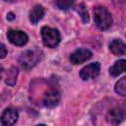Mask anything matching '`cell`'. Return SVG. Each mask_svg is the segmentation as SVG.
<instances>
[{"mask_svg": "<svg viewBox=\"0 0 126 126\" xmlns=\"http://www.w3.org/2000/svg\"><path fill=\"white\" fill-rule=\"evenodd\" d=\"M94 20L96 27L101 31L108 30L112 25L111 14L102 6H97L94 9Z\"/></svg>", "mask_w": 126, "mask_h": 126, "instance_id": "6da1fadb", "label": "cell"}, {"mask_svg": "<svg viewBox=\"0 0 126 126\" xmlns=\"http://www.w3.org/2000/svg\"><path fill=\"white\" fill-rule=\"evenodd\" d=\"M40 54L41 52L38 49L26 50L21 54L19 58V63L24 69L29 70L37 64V62L40 60Z\"/></svg>", "mask_w": 126, "mask_h": 126, "instance_id": "7a4b0ae2", "label": "cell"}, {"mask_svg": "<svg viewBox=\"0 0 126 126\" xmlns=\"http://www.w3.org/2000/svg\"><path fill=\"white\" fill-rule=\"evenodd\" d=\"M41 36L43 44L47 47H55L60 42V33L56 29H52L50 27H42L41 28Z\"/></svg>", "mask_w": 126, "mask_h": 126, "instance_id": "3957f363", "label": "cell"}, {"mask_svg": "<svg viewBox=\"0 0 126 126\" xmlns=\"http://www.w3.org/2000/svg\"><path fill=\"white\" fill-rule=\"evenodd\" d=\"M100 71V65L98 62H94L91 63L85 67H83L80 71V77L81 79H83L84 81H88V80H92L94 79L98 76Z\"/></svg>", "mask_w": 126, "mask_h": 126, "instance_id": "277c9868", "label": "cell"}, {"mask_svg": "<svg viewBox=\"0 0 126 126\" xmlns=\"http://www.w3.org/2000/svg\"><path fill=\"white\" fill-rule=\"evenodd\" d=\"M7 37L9 41L15 45L23 46L28 42V34L20 30H9L7 32Z\"/></svg>", "mask_w": 126, "mask_h": 126, "instance_id": "5b68a950", "label": "cell"}, {"mask_svg": "<svg viewBox=\"0 0 126 126\" xmlns=\"http://www.w3.org/2000/svg\"><path fill=\"white\" fill-rule=\"evenodd\" d=\"M59 99H60L59 92L55 88H50L42 95L41 103L46 107H53L59 102Z\"/></svg>", "mask_w": 126, "mask_h": 126, "instance_id": "8992f818", "label": "cell"}, {"mask_svg": "<svg viewBox=\"0 0 126 126\" xmlns=\"http://www.w3.org/2000/svg\"><path fill=\"white\" fill-rule=\"evenodd\" d=\"M92 52L87 49V48H79L77 50H75L73 53H71L70 55V61L71 63L77 65V64H81L86 62L87 60H89L92 57Z\"/></svg>", "mask_w": 126, "mask_h": 126, "instance_id": "52a82bcc", "label": "cell"}, {"mask_svg": "<svg viewBox=\"0 0 126 126\" xmlns=\"http://www.w3.org/2000/svg\"><path fill=\"white\" fill-rule=\"evenodd\" d=\"M124 118H125V110L121 107H113L106 114L107 122L114 125L121 123L124 120Z\"/></svg>", "mask_w": 126, "mask_h": 126, "instance_id": "ba28073f", "label": "cell"}, {"mask_svg": "<svg viewBox=\"0 0 126 126\" xmlns=\"http://www.w3.org/2000/svg\"><path fill=\"white\" fill-rule=\"evenodd\" d=\"M18 117V111L12 107H8L3 111L1 115V123L5 126H11L17 122Z\"/></svg>", "mask_w": 126, "mask_h": 126, "instance_id": "9c48e42d", "label": "cell"}, {"mask_svg": "<svg viewBox=\"0 0 126 126\" xmlns=\"http://www.w3.org/2000/svg\"><path fill=\"white\" fill-rule=\"evenodd\" d=\"M109 50L112 54L117 56L126 55V44L120 39H113L109 43Z\"/></svg>", "mask_w": 126, "mask_h": 126, "instance_id": "30bf717a", "label": "cell"}, {"mask_svg": "<svg viewBox=\"0 0 126 126\" xmlns=\"http://www.w3.org/2000/svg\"><path fill=\"white\" fill-rule=\"evenodd\" d=\"M124 72H126V60L125 59H120L116 61L109 68V74L112 77H117Z\"/></svg>", "mask_w": 126, "mask_h": 126, "instance_id": "8fae6325", "label": "cell"}, {"mask_svg": "<svg viewBox=\"0 0 126 126\" xmlns=\"http://www.w3.org/2000/svg\"><path fill=\"white\" fill-rule=\"evenodd\" d=\"M44 16V9L41 5H35L30 12V20L32 24H37Z\"/></svg>", "mask_w": 126, "mask_h": 126, "instance_id": "7c38bea8", "label": "cell"}, {"mask_svg": "<svg viewBox=\"0 0 126 126\" xmlns=\"http://www.w3.org/2000/svg\"><path fill=\"white\" fill-rule=\"evenodd\" d=\"M17 77H18V69L16 67H11L6 73V77H5L6 84L13 87L16 84Z\"/></svg>", "mask_w": 126, "mask_h": 126, "instance_id": "4fadbf2b", "label": "cell"}, {"mask_svg": "<svg viewBox=\"0 0 126 126\" xmlns=\"http://www.w3.org/2000/svg\"><path fill=\"white\" fill-rule=\"evenodd\" d=\"M75 10L80 15V17L82 19V22L84 24L89 23V21H90V15H89L88 9H87V7H86V5L84 3H80L79 5H77L75 7Z\"/></svg>", "mask_w": 126, "mask_h": 126, "instance_id": "5bb4252c", "label": "cell"}, {"mask_svg": "<svg viewBox=\"0 0 126 126\" xmlns=\"http://www.w3.org/2000/svg\"><path fill=\"white\" fill-rule=\"evenodd\" d=\"M114 89L118 94H120L122 96H126V76L116 82Z\"/></svg>", "mask_w": 126, "mask_h": 126, "instance_id": "9a60e30c", "label": "cell"}, {"mask_svg": "<svg viewBox=\"0 0 126 126\" xmlns=\"http://www.w3.org/2000/svg\"><path fill=\"white\" fill-rule=\"evenodd\" d=\"M75 0H56V6L60 10H68L74 4Z\"/></svg>", "mask_w": 126, "mask_h": 126, "instance_id": "2e32d148", "label": "cell"}, {"mask_svg": "<svg viewBox=\"0 0 126 126\" xmlns=\"http://www.w3.org/2000/svg\"><path fill=\"white\" fill-rule=\"evenodd\" d=\"M7 54V50H6V47L4 44H1L0 45V57L1 58H4Z\"/></svg>", "mask_w": 126, "mask_h": 126, "instance_id": "e0dca14e", "label": "cell"}, {"mask_svg": "<svg viewBox=\"0 0 126 126\" xmlns=\"http://www.w3.org/2000/svg\"><path fill=\"white\" fill-rule=\"evenodd\" d=\"M7 19H8L9 21L14 20V19H15V15H14V13H12V12L8 13V15H7Z\"/></svg>", "mask_w": 126, "mask_h": 126, "instance_id": "ac0fdd59", "label": "cell"}, {"mask_svg": "<svg viewBox=\"0 0 126 126\" xmlns=\"http://www.w3.org/2000/svg\"><path fill=\"white\" fill-rule=\"evenodd\" d=\"M6 2H14V1H17V0H4Z\"/></svg>", "mask_w": 126, "mask_h": 126, "instance_id": "d6986e66", "label": "cell"}]
</instances>
